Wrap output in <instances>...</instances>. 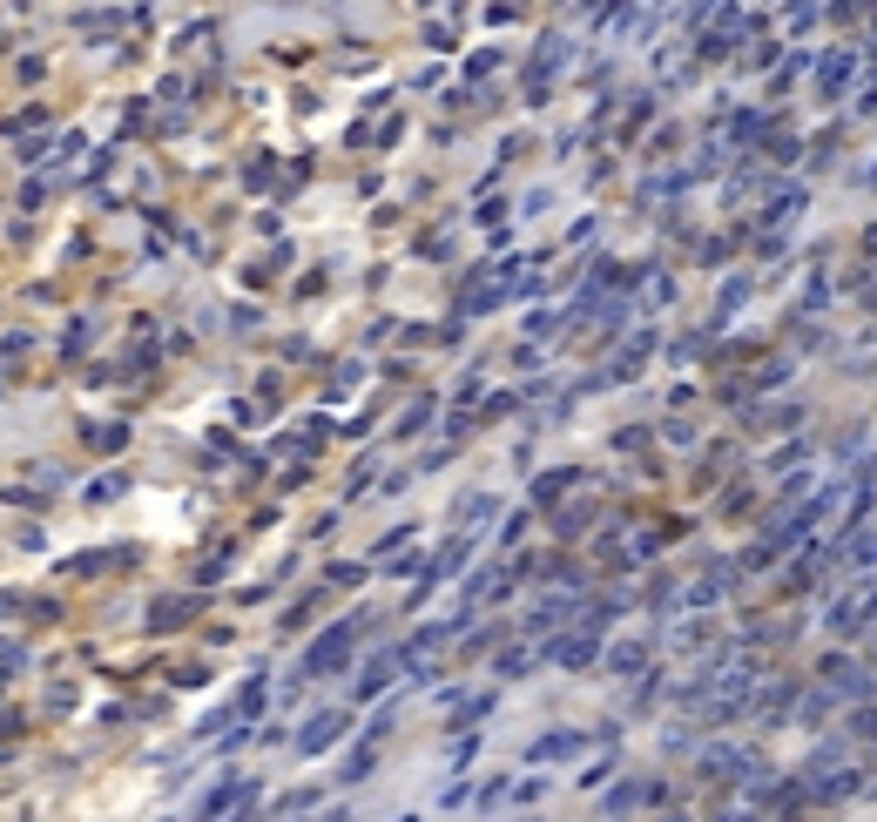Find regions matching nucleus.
I'll return each instance as SVG.
<instances>
[{"label":"nucleus","mask_w":877,"mask_h":822,"mask_svg":"<svg viewBox=\"0 0 877 822\" xmlns=\"http://www.w3.org/2000/svg\"><path fill=\"white\" fill-rule=\"evenodd\" d=\"M850 75H857V54L844 47V54H831V68H823V95H844Z\"/></svg>","instance_id":"20e7f679"},{"label":"nucleus","mask_w":877,"mask_h":822,"mask_svg":"<svg viewBox=\"0 0 877 822\" xmlns=\"http://www.w3.org/2000/svg\"><path fill=\"white\" fill-rule=\"evenodd\" d=\"M554 654L567 661V668H581V661H594V634H567V640L554 647Z\"/></svg>","instance_id":"39448f33"},{"label":"nucleus","mask_w":877,"mask_h":822,"mask_svg":"<svg viewBox=\"0 0 877 822\" xmlns=\"http://www.w3.org/2000/svg\"><path fill=\"white\" fill-rule=\"evenodd\" d=\"M230 795H236V782H216V789H210V795H203V802H196V822H216V816H223V802H230Z\"/></svg>","instance_id":"423d86ee"},{"label":"nucleus","mask_w":877,"mask_h":822,"mask_svg":"<svg viewBox=\"0 0 877 822\" xmlns=\"http://www.w3.org/2000/svg\"><path fill=\"white\" fill-rule=\"evenodd\" d=\"M344 654H352V627H331V634L318 640L304 654V674H331V668H344Z\"/></svg>","instance_id":"f257e3e1"},{"label":"nucleus","mask_w":877,"mask_h":822,"mask_svg":"<svg viewBox=\"0 0 877 822\" xmlns=\"http://www.w3.org/2000/svg\"><path fill=\"white\" fill-rule=\"evenodd\" d=\"M675 822H682V816H675Z\"/></svg>","instance_id":"1a4fd4ad"},{"label":"nucleus","mask_w":877,"mask_h":822,"mask_svg":"<svg viewBox=\"0 0 877 822\" xmlns=\"http://www.w3.org/2000/svg\"><path fill=\"white\" fill-rule=\"evenodd\" d=\"M338 735H344V715H338V708H324V715L304 721V735H297V755H324V748L338 742Z\"/></svg>","instance_id":"f03ea898"},{"label":"nucleus","mask_w":877,"mask_h":822,"mask_svg":"<svg viewBox=\"0 0 877 822\" xmlns=\"http://www.w3.org/2000/svg\"><path fill=\"white\" fill-rule=\"evenodd\" d=\"M581 748H587L581 728H554V735H540L526 755H534V761H567V755H581Z\"/></svg>","instance_id":"7ed1b4c3"},{"label":"nucleus","mask_w":877,"mask_h":822,"mask_svg":"<svg viewBox=\"0 0 877 822\" xmlns=\"http://www.w3.org/2000/svg\"><path fill=\"white\" fill-rule=\"evenodd\" d=\"M385 681H392V661H371V668L358 674V701H371V695H378Z\"/></svg>","instance_id":"0eeeda50"},{"label":"nucleus","mask_w":877,"mask_h":822,"mask_svg":"<svg viewBox=\"0 0 877 822\" xmlns=\"http://www.w3.org/2000/svg\"><path fill=\"white\" fill-rule=\"evenodd\" d=\"M641 661H648V647H615V668H621V674L641 668Z\"/></svg>","instance_id":"6e6552de"}]
</instances>
